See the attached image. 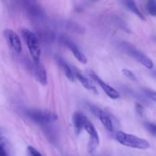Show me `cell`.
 Instances as JSON below:
<instances>
[{"mask_svg": "<svg viewBox=\"0 0 156 156\" xmlns=\"http://www.w3.org/2000/svg\"><path fill=\"white\" fill-rule=\"evenodd\" d=\"M21 33H22L23 38L25 41L27 49L30 52V56H31L34 62H35V65L40 63L41 50L37 37L33 32L27 28H23Z\"/></svg>", "mask_w": 156, "mask_h": 156, "instance_id": "2", "label": "cell"}, {"mask_svg": "<svg viewBox=\"0 0 156 156\" xmlns=\"http://www.w3.org/2000/svg\"><path fill=\"white\" fill-rule=\"evenodd\" d=\"M4 36L7 41L8 44L11 47V48L16 52L17 53H20L22 51V45L19 36L11 29H6L4 30Z\"/></svg>", "mask_w": 156, "mask_h": 156, "instance_id": "7", "label": "cell"}, {"mask_svg": "<svg viewBox=\"0 0 156 156\" xmlns=\"http://www.w3.org/2000/svg\"><path fill=\"white\" fill-rule=\"evenodd\" d=\"M146 10L152 16H156V2L150 0L146 4Z\"/></svg>", "mask_w": 156, "mask_h": 156, "instance_id": "14", "label": "cell"}, {"mask_svg": "<svg viewBox=\"0 0 156 156\" xmlns=\"http://www.w3.org/2000/svg\"><path fill=\"white\" fill-rule=\"evenodd\" d=\"M125 5H126V7L129 9V11H131L133 13L135 14L136 15H137L139 18H141V19H143V20L145 19L144 15H143V14H142V12H140V10L139 9L138 6H137V5L136 4L135 2L134 1H126L125 2Z\"/></svg>", "mask_w": 156, "mask_h": 156, "instance_id": "13", "label": "cell"}, {"mask_svg": "<svg viewBox=\"0 0 156 156\" xmlns=\"http://www.w3.org/2000/svg\"><path fill=\"white\" fill-rule=\"evenodd\" d=\"M35 79L39 82L41 85H47V71H46L45 67L41 62L36 64L35 66V72H34Z\"/></svg>", "mask_w": 156, "mask_h": 156, "instance_id": "11", "label": "cell"}, {"mask_svg": "<svg viewBox=\"0 0 156 156\" xmlns=\"http://www.w3.org/2000/svg\"><path fill=\"white\" fill-rule=\"evenodd\" d=\"M82 129H85L89 135L88 152V153H91V152L95 150L96 148L98 146L99 143H100V138H99L98 133L93 123L88 120V118L85 115H83V117H82Z\"/></svg>", "mask_w": 156, "mask_h": 156, "instance_id": "3", "label": "cell"}, {"mask_svg": "<svg viewBox=\"0 0 156 156\" xmlns=\"http://www.w3.org/2000/svg\"><path fill=\"white\" fill-rule=\"evenodd\" d=\"M146 93L149 98L152 99V101H154L156 102V91L148 90V91H146Z\"/></svg>", "mask_w": 156, "mask_h": 156, "instance_id": "18", "label": "cell"}, {"mask_svg": "<svg viewBox=\"0 0 156 156\" xmlns=\"http://www.w3.org/2000/svg\"><path fill=\"white\" fill-rule=\"evenodd\" d=\"M58 62H59V66L62 68V71H63L65 76L68 78L69 80H70L71 82H74L75 81V76L74 73H73V69H71V67L66 63L64 60H62V59H58Z\"/></svg>", "mask_w": 156, "mask_h": 156, "instance_id": "12", "label": "cell"}, {"mask_svg": "<svg viewBox=\"0 0 156 156\" xmlns=\"http://www.w3.org/2000/svg\"><path fill=\"white\" fill-rule=\"evenodd\" d=\"M122 47H123V50L127 54H129V56H130L135 60H136L137 62L142 64L143 66H145L147 69H149L153 68L154 64L152 62V59L148 57L143 52L139 50L137 48H136L135 47L128 44V43H123L122 44Z\"/></svg>", "mask_w": 156, "mask_h": 156, "instance_id": "5", "label": "cell"}, {"mask_svg": "<svg viewBox=\"0 0 156 156\" xmlns=\"http://www.w3.org/2000/svg\"><path fill=\"white\" fill-rule=\"evenodd\" d=\"M64 44H66V46H67L69 49L70 50V51L73 53L75 57L82 64H86L88 62V59L85 56V55L78 48L77 46L74 44L72 41H70L69 39H67V38H64L63 39Z\"/></svg>", "mask_w": 156, "mask_h": 156, "instance_id": "9", "label": "cell"}, {"mask_svg": "<svg viewBox=\"0 0 156 156\" xmlns=\"http://www.w3.org/2000/svg\"><path fill=\"white\" fill-rule=\"evenodd\" d=\"M90 76L92 78V79H94L99 85H100L101 88L103 89V91H105V94L111 99H114V100H116V99H118L120 98V94L119 93V91H117V90L114 89L113 87L110 86L108 84H107L105 81H103V79H101L97 74H95L93 72H90Z\"/></svg>", "mask_w": 156, "mask_h": 156, "instance_id": "6", "label": "cell"}, {"mask_svg": "<svg viewBox=\"0 0 156 156\" xmlns=\"http://www.w3.org/2000/svg\"><path fill=\"white\" fill-rule=\"evenodd\" d=\"M91 111L99 119L101 123L104 125L106 129H108V131H113L114 125H113L112 120L105 111L96 106H91Z\"/></svg>", "mask_w": 156, "mask_h": 156, "instance_id": "8", "label": "cell"}, {"mask_svg": "<svg viewBox=\"0 0 156 156\" xmlns=\"http://www.w3.org/2000/svg\"><path fill=\"white\" fill-rule=\"evenodd\" d=\"M27 152H28V154L30 156H43L41 154V152H38L33 146H28L27 147Z\"/></svg>", "mask_w": 156, "mask_h": 156, "instance_id": "16", "label": "cell"}, {"mask_svg": "<svg viewBox=\"0 0 156 156\" xmlns=\"http://www.w3.org/2000/svg\"><path fill=\"white\" fill-rule=\"evenodd\" d=\"M73 73H74L75 78L78 79V80L80 82V83L82 84V86L85 88H86L87 90H88L89 91H91V92L94 93V94H97V88H95L94 85L87 79L86 77L83 76L82 73L79 71H78L76 69H73Z\"/></svg>", "mask_w": 156, "mask_h": 156, "instance_id": "10", "label": "cell"}, {"mask_svg": "<svg viewBox=\"0 0 156 156\" xmlns=\"http://www.w3.org/2000/svg\"><path fill=\"white\" fill-rule=\"evenodd\" d=\"M147 126V129L153 134L154 136H156V124H154V123H148L146 125Z\"/></svg>", "mask_w": 156, "mask_h": 156, "instance_id": "17", "label": "cell"}, {"mask_svg": "<svg viewBox=\"0 0 156 156\" xmlns=\"http://www.w3.org/2000/svg\"><path fill=\"white\" fill-rule=\"evenodd\" d=\"M26 114L29 118L39 124H47V123L55 122L58 119L57 114L51 111H44V110H28Z\"/></svg>", "mask_w": 156, "mask_h": 156, "instance_id": "4", "label": "cell"}, {"mask_svg": "<svg viewBox=\"0 0 156 156\" xmlns=\"http://www.w3.org/2000/svg\"><path fill=\"white\" fill-rule=\"evenodd\" d=\"M116 139L120 144L126 147L137 149H147L150 147L149 142L145 139L126 133L123 131H118L116 133Z\"/></svg>", "mask_w": 156, "mask_h": 156, "instance_id": "1", "label": "cell"}, {"mask_svg": "<svg viewBox=\"0 0 156 156\" xmlns=\"http://www.w3.org/2000/svg\"><path fill=\"white\" fill-rule=\"evenodd\" d=\"M122 73H123V74L124 75V76H126L127 79H130V80H132V81H136L137 80L136 76L135 73H133L131 70L127 69H122Z\"/></svg>", "mask_w": 156, "mask_h": 156, "instance_id": "15", "label": "cell"}]
</instances>
